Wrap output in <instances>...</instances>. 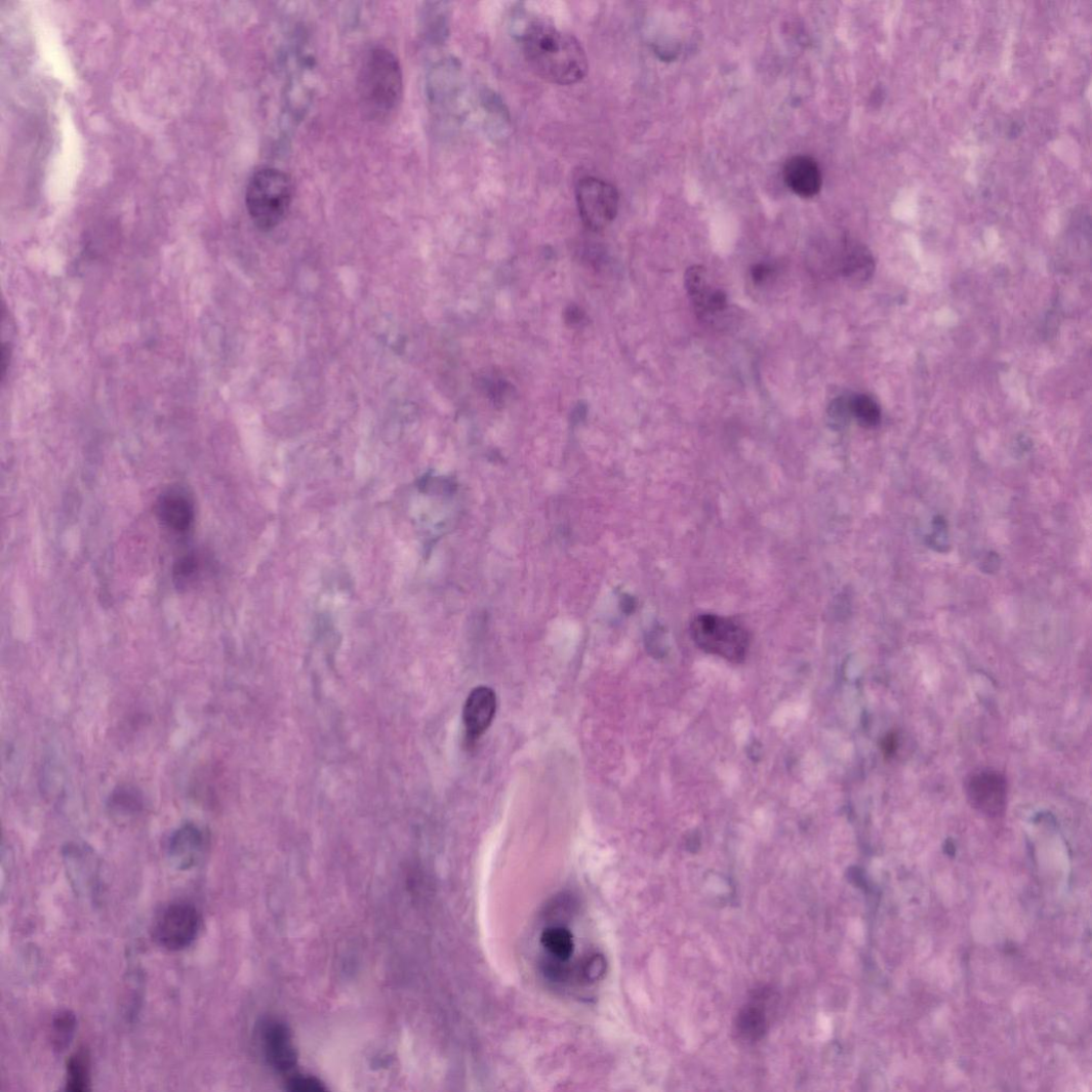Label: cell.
<instances>
[{
  "mask_svg": "<svg viewBox=\"0 0 1092 1092\" xmlns=\"http://www.w3.org/2000/svg\"><path fill=\"white\" fill-rule=\"evenodd\" d=\"M982 565H983L982 570L984 572H987V573L996 572L999 569V567H1000V558H999V556L997 554H993L992 553V554L988 555L987 558L984 559V562H983Z\"/></svg>",
  "mask_w": 1092,
  "mask_h": 1092,
  "instance_id": "27",
  "label": "cell"
},
{
  "mask_svg": "<svg viewBox=\"0 0 1092 1092\" xmlns=\"http://www.w3.org/2000/svg\"><path fill=\"white\" fill-rule=\"evenodd\" d=\"M690 634L704 652L740 662L749 654V632L736 621L717 616L700 615L690 624Z\"/></svg>",
  "mask_w": 1092,
  "mask_h": 1092,
  "instance_id": "4",
  "label": "cell"
},
{
  "mask_svg": "<svg viewBox=\"0 0 1092 1092\" xmlns=\"http://www.w3.org/2000/svg\"><path fill=\"white\" fill-rule=\"evenodd\" d=\"M967 796L980 814L990 818L1002 816L1007 807V781L997 771L980 770L969 778Z\"/></svg>",
  "mask_w": 1092,
  "mask_h": 1092,
  "instance_id": "8",
  "label": "cell"
},
{
  "mask_svg": "<svg viewBox=\"0 0 1092 1092\" xmlns=\"http://www.w3.org/2000/svg\"><path fill=\"white\" fill-rule=\"evenodd\" d=\"M685 288L701 321L712 325L726 321L730 311L726 292L711 285L707 273L702 266H691L687 270Z\"/></svg>",
  "mask_w": 1092,
  "mask_h": 1092,
  "instance_id": "7",
  "label": "cell"
},
{
  "mask_svg": "<svg viewBox=\"0 0 1092 1092\" xmlns=\"http://www.w3.org/2000/svg\"><path fill=\"white\" fill-rule=\"evenodd\" d=\"M521 46L529 67L545 81L570 86L589 71V58L579 41L545 19L527 24Z\"/></svg>",
  "mask_w": 1092,
  "mask_h": 1092,
  "instance_id": "1",
  "label": "cell"
},
{
  "mask_svg": "<svg viewBox=\"0 0 1092 1092\" xmlns=\"http://www.w3.org/2000/svg\"><path fill=\"white\" fill-rule=\"evenodd\" d=\"M403 93V69L394 52L380 46L368 50L358 75L363 115L371 121L387 120L401 104Z\"/></svg>",
  "mask_w": 1092,
  "mask_h": 1092,
  "instance_id": "2",
  "label": "cell"
},
{
  "mask_svg": "<svg viewBox=\"0 0 1092 1092\" xmlns=\"http://www.w3.org/2000/svg\"><path fill=\"white\" fill-rule=\"evenodd\" d=\"M828 414L835 422H846L850 417V397H840L830 406Z\"/></svg>",
  "mask_w": 1092,
  "mask_h": 1092,
  "instance_id": "25",
  "label": "cell"
},
{
  "mask_svg": "<svg viewBox=\"0 0 1092 1092\" xmlns=\"http://www.w3.org/2000/svg\"><path fill=\"white\" fill-rule=\"evenodd\" d=\"M932 527H934V531L928 537V545L937 552H946L949 548L946 521L941 516H938L932 522Z\"/></svg>",
  "mask_w": 1092,
  "mask_h": 1092,
  "instance_id": "22",
  "label": "cell"
},
{
  "mask_svg": "<svg viewBox=\"0 0 1092 1092\" xmlns=\"http://www.w3.org/2000/svg\"><path fill=\"white\" fill-rule=\"evenodd\" d=\"M852 286L868 282L875 273V259L869 250L855 242H846L834 270Z\"/></svg>",
  "mask_w": 1092,
  "mask_h": 1092,
  "instance_id": "14",
  "label": "cell"
},
{
  "mask_svg": "<svg viewBox=\"0 0 1092 1092\" xmlns=\"http://www.w3.org/2000/svg\"><path fill=\"white\" fill-rule=\"evenodd\" d=\"M540 944L557 962L566 963L575 951L574 937L564 926H550L542 931Z\"/></svg>",
  "mask_w": 1092,
  "mask_h": 1092,
  "instance_id": "18",
  "label": "cell"
},
{
  "mask_svg": "<svg viewBox=\"0 0 1092 1092\" xmlns=\"http://www.w3.org/2000/svg\"><path fill=\"white\" fill-rule=\"evenodd\" d=\"M497 699L494 690L478 686L469 695L463 707V724L469 739L484 735L493 723Z\"/></svg>",
  "mask_w": 1092,
  "mask_h": 1092,
  "instance_id": "11",
  "label": "cell"
},
{
  "mask_svg": "<svg viewBox=\"0 0 1092 1092\" xmlns=\"http://www.w3.org/2000/svg\"><path fill=\"white\" fill-rule=\"evenodd\" d=\"M156 512L159 521L176 534H186L195 522V504L188 494L179 490L162 494L157 500Z\"/></svg>",
  "mask_w": 1092,
  "mask_h": 1092,
  "instance_id": "12",
  "label": "cell"
},
{
  "mask_svg": "<svg viewBox=\"0 0 1092 1092\" xmlns=\"http://www.w3.org/2000/svg\"><path fill=\"white\" fill-rule=\"evenodd\" d=\"M205 847V834L195 823H185L170 837L167 856L176 869L190 871L201 861Z\"/></svg>",
  "mask_w": 1092,
  "mask_h": 1092,
  "instance_id": "10",
  "label": "cell"
},
{
  "mask_svg": "<svg viewBox=\"0 0 1092 1092\" xmlns=\"http://www.w3.org/2000/svg\"><path fill=\"white\" fill-rule=\"evenodd\" d=\"M260 1043L266 1058L279 1073H288L295 1067L297 1054L287 1026L269 1020L260 1026Z\"/></svg>",
  "mask_w": 1092,
  "mask_h": 1092,
  "instance_id": "9",
  "label": "cell"
},
{
  "mask_svg": "<svg viewBox=\"0 0 1092 1092\" xmlns=\"http://www.w3.org/2000/svg\"><path fill=\"white\" fill-rule=\"evenodd\" d=\"M294 199V185L284 171L266 167L255 171L246 190L248 214L260 231H272L286 218Z\"/></svg>",
  "mask_w": 1092,
  "mask_h": 1092,
  "instance_id": "3",
  "label": "cell"
},
{
  "mask_svg": "<svg viewBox=\"0 0 1092 1092\" xmlns=\"http://www.w3.org/2000/svg\"><path fill=\"white\" fill-rule=\"evenodd\" d=\"M287 1089L292 1092H322L327 1090L322 1082L305 1076L292 1077L287 1082Z\"/></svg>",
  "mask_w": 1092,
  "mask_h": 1092,
  "instance_id": "23",
  "label": "cell"
},
{
  "mask_svg": "<svg viewBox=\"0 0 1092 1092\" xmlns=\"http://www.w3.org/2000/svg\"><path fill=\"white\" fill-rule=\"evenodd\" d=\"M619 193L614 185L585 176L576 186V202L579 216L585 227L594 232L607 228L617 217Z\"/></svg>",
  "mask_w": 1092,
  "mask_h": 1092,
  "instance_id": "5",
  "label": "cell"
},
{
  "mask_svg": "<svg viewBox=\"0 0 1092 1092\" xmlns=\"http://www.w3.org/2000/svg\"><path fill=\"white\" fill-rule=\"evenodd\" d=\"M198 570V561L195 556H185L179 559L174 567V577L179 583L192 579Z\"/></svg>",
  "mask_w": 1092,
  "mask_h": 1092,
  "instance_id": "24",
  "label": "cell"
},
{
  "mask_svg": "<svg viewBox=\"0 0 1092 1092\" xmlns=\"http://www.w3.org/2000/svg\"><path fill=\"white\" fill-rule=\"evenodd\" d=\"M108 808L115 820L125 822L144 811L145 797L135 786L121 785L112 793Z\"/></svg>",
  "mask_w": 1092,
  "mask_h": 1092,
  "instance_id": "17",
  "label": "cell"
},
{
  "mask_svg": "<svg viewBox=\"0 0 1092 1092\" xmlns=\"http://www.w3.org/2000/svg\"><path fill=\"white\" fill-rule=\"evenodd\" d=\"M90 1086V1054L86 1048H81L74 1053L68 1061L66 1090L72 1092H86L91 1089Z\"/></svg>",
  "mask_w": 1092,
  "mask_h": 1092,
  "instance_id": "19",
  "label": "cell"
},
{
  "mask_svg": "<svg viewBox=\"0 0 1092 1092\" xmlns=\"http://www.w3.org/2000/svg\"><path fill=\"white\" fill-rule=\"evenodd\" d=\"M770 997L768 990H761L756 995L754 1002L743 1007L737 1016L736 1029L738 1035L747 1042H757L768 1028L767 1009L764 1001Z\"/></svg>",
  "mask_w": 1092,
  "mask_h": 1092,
  "instance_id": "16",
  "label": "cell"
},
{
  "mask_svg": "<svg viewBox=\"0 0 1092 1092\" xmlns=\"http://www.w3.org/2000/svg\"><path fill=\"white\" fill-rule=\"evenodd\" d=\"M200 926L201 918L195 905L188 901H175L157 917L153 937L162 947L178 952L195 942Z\"/></svg>",
  "mask_w": 1092,
  "mask_h": 1092,
  "instance_id": "6",
  "label": "cell"
},
{
  "mask_svg": "<svg viewBox=\"0 0 1092 1092\" xmlns=\"http://www.w3.org/2000/svg\"><path fill=\"white\" fill-rule=\"evenodd\" d=\"M850 413L864 429H875L882 421L881 407L875 399L865 394L850 397Z\"/></svg>",
  "mask_w": 1092,
  "mask_h": 1092,
  "instance_id": "20",
  "label": "cell"
},
{
  "mask_svg": "<svg viewBox=\"0 0 1092 1092\" xmlns=\"http://www.w3.org/2000/svg\"><path fill=\"white\" fill-rule=\"evenodd\" d=\"M77 1027L75 1015L70 1010L59 1011L51 1023V1046L63 1053L72 1044Z\"/></svg>",
  "mask_w": 1092,
  "mask_h": 1092,
  "instance_id": "21",
  "label": "cell"
},
{
  "mask_svg": "<svg viewBox=\"0 0 1092 1092\" xmlns=\"http://www.w3.org/2000/svg\"><path fill=\"white\" fill-rule=\"evenodd\" d=\"M783 177L787 188L802 198H813L821 190V172L810 156L796 155L787 159L783 168Z\"/></svg>",
  "mask_w": 1092,
  "mask_h": 1092,
  "instance_id": "13",
  "label": "cell"
},
{
  "mask_svg": "<svg viewBox=\"0 0 1092 1092\" xmlns=\"http://www.w3.org/2000/svg\"><path fill=\"white\" fill-rule=\"evenodd\" d=\"M774 273V266L763 262L754 265L751 271L752 279L756 285H763L771 279Z\"/></svg>",
  "mask_w": 1092,
  "mask_h": 1092,
  "instance_id": "26",
  "label": "cell"
},
{
  "mask_svg": "<svg viewBox=\"0 0 1092 1092\" xmlns=\"http://www.w3.org/2000/svg\"><path fill=\"white\" fill-rule=\"evenodd\" d=\"M64 858L71 881L77 888H88L95 883L99 872V861L91 848L70 843L64 849Z\"/></svg>",
  "mask_w": 1092,
  "mask_h": 1092,
  "instance_id": "15",
  "label": "cell"
}]
</instances>
